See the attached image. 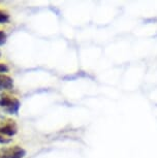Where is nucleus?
<instances>
[{
	"mask_svg": "<svg viewBox=\"0 0 157 158\" xmlns=\"http://www.w3.org/2000/svg\"><path fill=\"white\" fill-rule=\"evenodd\" d=\"M11 142V139L5 138V136L0 135V145H7Z\"/></svg>",
	"mask_w": 157,
	"mask_h": 158,
	"instance_id": "obj_8",
	"label": "nucleus"
},
{
	"mask_svg": "<svg viewBox=\"0 0 157 158\" xmlns=\"http://www.w3.org/2000/svg\"><path fill=\"white\" fill-rule=\"evenodd\" d=\"M10 68L6 63L0 62V74H7L10 73Z\"/></svg>",
	"mask_w": 157,
	"mask_h": 158,
	"instance_id": "obj_6",
	"label": "nucleus"
},
{
	"mask_svg": "<svg viewBox=\"0 0 157 158\" xmlns=\"http://www.w3.org/2000/svg\"><path fill=\"white\" fill-rule=\"evenodd\" d=\"M14 89V80L8 74H0V91L10 92Z\"/></svg>",
	"mask_w": 157,
	"mask_h": 158,
	"instance_id": "obj_4",
	"label": "nucleus"
},
{
	"mask_svg": "<svg viewBox=\"0 0 157 158\" xmlns=\"http://www.w3.org/2000/svg\"><path fill=\"white\" fill-rule=\"evenodd\" d=\"M26 150L19 145L0 149V158H25Z\"/></svg>",
	"mask_w": 157,
	"mask_h": 158,
	"instance_id": "obj_2",
	"label": "nucleus"
},
{
	"mask_svg": "<svg viewBox=\"0 0 157 158\" xmlns=\"http://www.w3.org/2000/svg\"><path fill=\"white\" fill-rule=\"evenodd\" d=\"M6 40H7V34L5 33L3 30L0 29V47L3 46V44L6 43Z\"/></svg>",
	"mask_w": 157,
	"mask_h": 158,
	"instance_id": "obj_7",
	"label": "nucleus"
},
{
	"mask_svg": "<svg viewBox=\"0 0 157 158\" xmlns=\"http://www.w3.org/2000/svg\"><path fill=\"white\" fill-rule=\"evenodd\" d=\"M10 21V16L6 10L0 8V24H7Z\"/></svg>",
	"mask_w": 157,
	"mask_h": 158,
	"instance_id": "obj_5",
	"label": "nucleus"
},
{
	"mask_svg": "<svg viewBox=\"0 0 157 158\" xmlns=\"http://www.w3.org/2000/svg\"><path fill=\"white\" fill-rule=\"evenodd\" d=\"M18 132V126L16 121L14 120H5L2 123H0V135L5 138L10 139L11 136L16 135Z\"/></svg>",
	"mask_w": 157,
	"mask_h": 158,
	"instance_id": "obj_3",
	"label": "nucleus"
},
{
	"mask_svg": "<svg viewBox=\"0 0 157 158\" xmlns=\"http://www.w3.org/2000/svg\"><path fill=\"white\" fill-rule=\"evenodd\" d=\"M0 108L8 115H18L21 109V101L7 92L0 94Z\"/></svg>",
	"mask_w": 157,
	"mask_h": 158,
	"instance_id": "obj_1",
	"label": "nucleus"
}]
</instances>
